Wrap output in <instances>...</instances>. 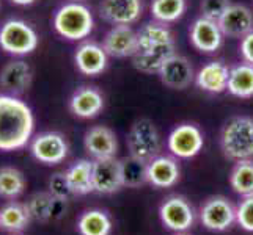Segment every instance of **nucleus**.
Instances as JSON below:
<instances>
[{"mask_svg":"<svg viewBox=\"0 0 253 235\" xmlns=\"http://www.w3.org/2000/svg\"><path fill=\"white\" fill-rule=\"evenodd\" d=\"M138 49L132 57V65L143 74H158L165 60L176 54L174 38L167 24L148 22L137 32Z\"/></svg>","mask_w":253,"mask_h":235,"instance_id":"obj_1","label":"nucleus"},{"mask_svg":"<svg viewBox=\"0 0 253 235\" xmlns=\"http://www.w3.org/2000/svg\"><path fill=\"white\" fill-rule=\"evenodd\" d=\"M35 127L32 108L13 94H0V151L11 152L29 144Z\"/></svg>","mask_w":253,"mask_h":235,"instance_id":"obj_2","label":"nucleus"},{"mask_svg":"<svg viewBox=\"0 0 253 235\" xmlns=\"http://www.w3.org/2000/svg\"><path fill=\"white\" fill-rule=\"evenodd\" d=\"M220 147L233 162L253 160V118H231L220 132Z\"/></svg>","mask_w":253,"mask_h":235,"instance_id":"obj_3","label":"nucleus"},{"mask_svg":"<svg viewBox=\"0 0 253 235\" xmlns=\"http://www.w3.org/2000/svg\"><path fill=\"white\" fill-rule=\"evenodd\" d=\"M54 29L62 38L68 41H82L90 36L94 27V19L90 8L79 3L69 2L58 8L54 14Z\"/></svg>","mask_w":253,"mask_h":235,"instance_id":"obj_4","label":"nucleus"},{"mask_svg":"<svg viewBox=\"0 0 253 235\" xmlns=\"http://www.w3.org/2000/svg\"><path fill=\"white\" fill-rule=\"evenodd\" d=\"M126 144H127L129 155L145 163H150L153 159H156L162 149V140L159 130L153 121L148 118L137 119L130 126L126 138Z\"/></svg>","mask_w":253,"mask_h":235,"instance_id":"obj_5","label":"nucleus"},{"mask_svg":"<svg viewBox=\"0 0 253 235\" xmlns=\"http://www.w3.org/2000/svg\"><path fill=\"white\" fill-rule=\"evenodd\" d=\"M38 33L22 19H8L0 27V47L10 55H29L38 47Z\"/></svg>","mask_w":253,"mask_h":235,"instance_id":"obj_6","label":"nucleus"},{"mask_svg":"<svg viewBox=\"0 0 253 235\" xmlns=\"http://www.w3.org/2000/svg\"><path fill=\"white\" fill-rule=\"evenodd\" d=\"M200 221L209 231L223 232L236 223V208L230 202V199L212 196L206 199L200 208Z\"/></svg>","mask_w":253,"mask_h":235,"instance_id":"obj_7","label":"nucleus"},{"mask_svg":"<svg viewBox=\"0 0 253 235\" xmlns=\"http://www.w3.org/2000/svg\"><path fill=\"white\" fill-rule=\"evenodd\" d=\"M205 138L198 126L184 123L176 126L169 135V151L178 159H192L203 149Z\"/></svg>","mask_w":253,"mask_h":235,"instance_id":"obj_8","label":"nucleus"},{"mask_svg":"<svg viewBox=\"0 0 253 235\" xmlns=\"http://www.w3.org/2000/svg\"><path fill=\"white\" fill-rule=\"evenodd\" d=\"M159 216L164 226L174 232H186L195 223V212L182 196H170L161 204Z\"/></svg>","mask_w":253,"mask_h":235,"instance_id":"obj_9","label":"nucleus"},{"mask_svg":"<svg viewBox=\"0 0 253 235\" xmlns=\"http://www.w3.org/2000/svg\"><path fill=\"white\" fill-rule=\"evenodd\" d=\"M68 143L58 132H42L30 143V152L35 160L44 165H58L68 157Z\"/></svg>","mask_w":253,"mask_h":235,"instance_id":"obj_10","label":"nucleus"},{"mask_svg":"<svg viewBox=\"0 0 253 235\" xmlns=\"http://www.w3.org/2000/svg\"><path fill=\"white\" fill-rule=\"evenodd\" d=\"M125 187L123 165L117 157L93 162V188L99 195H112Z\"/></svg>","mask_w":253,"mask_h":235,"instance_id":"obj_11","label":"nucleus"},{"mask_svg":"<svg viewBox=\"0 0 253 235\" xmlns=\"http://www.w3.org/2000/svg\"><path fill=\"white\" fill-rule=\"evenodd\" d=\"M99 14L112 25H130L143 14V0H102Z\"/></svg>","mask_w":253,"mask_h":235,"instance_id":"obj_12","label":"nucleus"},{"mask_svg":"<svg viewBox=\"0 0 253 235\" xmlns=\"http://www.w3.org/2000/svg\"><path fill=\"white\" fill-rule=\"evenodd\" d=\"M158 75L161 82L171 90H186L192 82H195V72L190 62L178 54L165 60Z\"/></svg>","mask_w":253,"mask_h":235,"instance_id":"obj_13","label":"nucleus"},{"mask_svg":"<svg viewBox=\"0 0 253 235\" xmlns=\"http://www.w3.org/2000/svg\"><path fill=\"white\" fill-rule=\"evenodd\" d=\"M189 36L192 46L203 54H214L223 42V33L219 27V22L206 19L203 16L195 19L190 25Z\"/></svg>","mask_w":253,"mask_h":235,"instance_id":"obj_14","label":"nucleus"},{"mask_svg":"<svg viewBox=\"0 0 253 235\" xmlns=\"http://www.w3.org/2000/svg\"><path fill=\"white\" fill-rule=\"evenodd\" d=\"M102 47L113 58L134 57L138 49L137 32L130 25H113L104 36Z\"/></svg>","mask_w":253,"mask_h":235,"instance_id":"obj_15","label":"nucleus"},{"mask_svg":"<svg viewBox=\"0 0 253 235\" xmlns=\"http://www.w3.org/2000/svg\"><path fill=\"white\" fill-rule=\"evenodd\" d=\"M84 146L85 151L94 160L112 159V157H117L118 152L117 135L106 126H94L86 130L84 136Z\"/></svg>","mask_w":253,"mask_h":235,"instance_id":"obj_16","label":"nucleus"},{"mask_svg":"<svg viewBox=\"0 0 253 235\" xmlns=\"http://www.w3.org/2000/svg\"><path fill=\"white\" fill-rule=\"evenodd\" d=\"M107 60L109 55L106 49H104L98 42L86 41L76 49L74 54V62L77 69L88 77L99 75L106 71L107 67Z\"/></svg>","mask_w":253,"mask_h":235,"instance_id":"obj_17","label":"nucleus"},{"mask_svg":"<svg viewBox=\"0 0 253 235\" xmlns=\"http://www.w3.org/2000/svg\"><path fill=\"white\" fill-rule=\"evenodd\" d=\"M219 27L223 36L244 38L253 32V14L246 5L231 3L219 19Z\"/></svg>","mask_w":253,"mask_h":235,"instance_id":"obj_18","label":"nucleus"},{"mask_svg":"<svg viewBox=\"0 0 253 235\" xmlns=\"http://www.w3.org/2000/svg\"><path fill=\"white\" fill-rule=\"evenodd\" d=\"M179 165L171 157L158 155L146 167V180L156 188H170L179 180Z\"/></svg>","mask_w":253,"mask_h":235,"instance_id":"obj_19","label":"nucleus"},{"mask_svg":"<svg viewBox=\"0 0 253 235\" xmlns=\"http://www.w3.org/2000/svg\"><path fill=\"white\" fill-rule=\"evenodd\" d=\"M104 108V98L94 86H82L69 99V110L74 116L90 119L98 116Z\"/></svg>","mask_w":253,"mask_h":235,"instance_id":"obj_20","label":"nucleus"},{"mask_svg":"<svg viewBox=\"0 0 253 235\" xmlns=\"http://www.w3.org/2000/svg\"><path fill=\"white\" fill-rule=\"evenodd\" d=\"M27 207L32 220L40 223H47L52 220L62 218L66 210V201L57 199L49 191H41V193H35L29 199Z\"/></svg>","mask_w":253,"mask_h":235,"instance_id":"obj_21","label":"nucleus"},{"mask_svg":"<svg viewBox=\"0 0 253 235\" xmlns=\"http://www.w3.org/2000/svg\"><path fill=\"white\" fill-rule=\"evenodd\" d=\"M32 83V67L24 60H13L0 71V88L8 94H21Z\"/></svg>","mask_w":253,"mask_h":235,"instance_id":"obj_22","label":"nucleus"},{"mask_svg":"<svg viewBox=\"0 0 253 235\" xmlns=\"http://www.w3.org/2000/svg\"><path fill=\"white\" fill-rule=\"evenodd\" d=\"M230 67L222 62H211L205 65L195 74V83L200 90L219 94L228 88Z\"/></svg>","mask_w":253,"mask_h":235,"instance_id":"obj_23","label":"nucleus"},{"mask_svg":"<svg viewBox=\"0 0 253 235\" xmlns=\"http://www.w3.org/2000/svg\"><path fill=\"white\" fill-rule=\"evenodd\" d=\"M66 177L69 182V187L73 190V195L82 196V195H88L93 188V162L82 159L79 162L73 163L71 167L68 168Z\"/></svg>","mask_w":253,"mask_h":235,"instance_id":"obj_24","label":"nucleus"},{"mask_svg":"<svg viewBox=\"0 0 253 235\" xmlns=\"http://www.w3.org/2000/svg\"><path fill=\"white\" fill-rule=\"evenodd\" d=\"M228 93L241 99H249L253 96V65L239 63L230 67Z\"/></svg>","mask_w":253,"mask_h":235,"instance_id":"obj_25","label":"nucleus"},{"mask_svg":"<svg viewBox=\"0 0 253 235\" xmlns=\"http://www.w3.org/2000/svg\"><path fill=\"white\" fill-rule=\"evenodd\" d=\"M77 231L81 235H110L112 220L107 212L99 210V208H91L79 216Z\"/></svg>","mask_w":253,"mask_h":235,"instance_id":"obj_26","label":"nucleus"},{"mask_svg":"<svg viewBox=\"0 0 253 235\" xmlns=\"http://www.w3.org/2000/svg\"><path fill=\"white\" fill-rule=\"evenodd\" d=\"M32 220L27 204L10 202L0 208V228L8 232H21Z\"/></svg>","mask_w":253,"mask_h":235,"instance_id":"obj_27","label":"nucleus"},{"mask_svg":"<svg viewBox=\"0 0 253 235\" xmlns=\"http://www.w3.org/2000/svg\"><path fill=\"white\" fill-rule=\"evenodd\" d=\"M150 10L154 21L171 24L184 16L187 10V0H153Z\"/></svg>","mask_w":253,"mask_h":235,"instance_id":"obj_28","label":"nucleus"},{"mask_svg":"<svg viewBox=\"0 0 253 235\" xmlns=\"http://www.w3.org/2000/svg\"><path fill=\"white\" fill-rule=\"evenodd\" d=\"M230 185L244 198L253 196V160L236 162L230 174Z\"/></svg>","mask_w":253,"mask_h":235,"instance_id":"obj_29","label":"nucleus"},{"mask_svg":"<svg viewBox=\"0 0 253 235\" xmlns=\"http://www.w3.org/2000/svg\"><path fill=\"white\" fill-rule=\"evenodd\" d=\"M25 177L24 174L11 167L0 168V196L5 199H16L24 193Z\"/></svg>","mask_w":253,"mask_h":235,"instance_id":"obj_30","label":"nucleus"},{"mask_svg":"<svg viewBox=\"0 0 253 235\" xmlns=\"http://www.w3.org/2000/svg\"><path fill=\"white\" fill-rule=\"evenodd\" d=\"M123 165V179H125V187H140L146 180V167L148 163L140 162L129 155V159L121 160Z\"/></svg>","mask_w":253,"mask_h":235,"instance_id":"obj_31","label":"nucleus"},{"mask_svg":"<svg viewBox=\"0 0 253 235\" xmlns=\"http://www.w3.org/2000/svg\"><path fill=\"white\" fill-rule=\"evenodd\" d=\"M49 193L54 195L57 199H62V201H68L69 198L74 196L71 187H69L66 172H55L49 179Z\"/></svg>","mask_w":253,"mask_h":235,"instance_id":"obj_32","label":"nucleus"},{"mask_svg":"<svg viewBox=\"0 0 253 235\" xmlns=\"http://www.w3.org/2000/svg\"><path fill=\"white\" fill-rule=\"evenodd\" d=\"M236 223L244 231L253 232V196H246L236 207Z\"/></svg>","mask_w":253,"mask_h":235,"instance_id":"obj_33","label":"nucleus"},{"mask_svg":"<svg viewBox=\"0 0 253 235\" xmlns=\"http://www.w3.org/2000/svg\"><path fill=\"white\" fill-rule=\"evenodd\" d=\"M230 5L231 0H202L200 10H202V16L206 17V19L219 22V19L228 10Z\"/></svg>","mask_w":253,"mask_h":235,"instance_id":"obj_34","label":"nucleus"},{"mask_svg":"<svg viewBox=\"0 0 253 235\" xmlns=\"http://www.w3.org/2000/svg\"><path fill=\"white\" fill-rule=\"evenodd\" d=\"M239 52L244 58V62L253 65V32H250L249 34H246V36L242 38Z\"/></svg>","mask_w":253,"mask_h":235,"instance_id":"obj_35","label":"nucleus"},{"mask_svg":"<svg viewBox=\"0 0 253 235\" xmlns=\"http://www.w3.org/2000/svg\"><path fill=\"white\" fill-rule=\"evenodd\" d=\"M11 2H13L14 5H19V6H27V5L35 3L37 0H11Z\"/></svg>","mask_w":253,"mask_h":235,"instance_id":"obj_36","label":"nucleus"}]
</instances>
